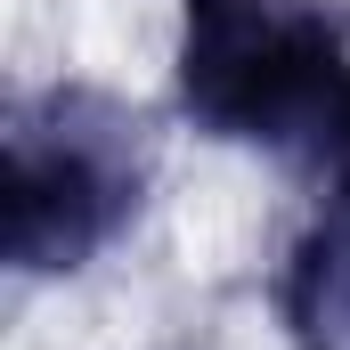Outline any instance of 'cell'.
I'll use <instances>...</instances> for the list:
<instances>
[{
	"mask_svg": "<svg viewBox=\"0 0 350 350\" xmlns=\"http://www.w3.org/2000/svg\"><path fill=\"white\" fill-rule=\"evenodd\" d=\"M285 326L301 350H350V163L285 261Z\"/></svg>",
	"mask_w": 350,
	"mask_h": 350,
	"instance_id": "3",
	"label": "cell"
},
{
	"mask_svg": "<svg viewBox=\"0 0 350 350\" xmlns=\"http://www.w3.org/2000/svg\"><path fill=\"white\" fill-rule=\"evenodd\" d=\"M147 187V131L98 90H49L8 114L0 245L16 269H82Z\"/></svg>",
	"mask_w": 350,
	"mask_h": 350,
	"instance_id": "1",
	"label": "cell"
},
{
	"mask_svg": "<svg viewBox=\"0 0 350 350\" xmlns=\"http://www.w3.org/2000/svg\"><path fill=\"white\" fill-rule=\"evenodd\" d=\"M342 41L310 0H179V98L204 131L293 147L342 114Z\"/></svg>",
	"mask_w": 350,
	"mask_h": 350,
	"instance_id": "2",
	"label": "cell"
},
{
	"mask_svg": "<svg viewBox=\"0 0 350 350\" xmlns=\"http://www.w3.org/2000/svg\"><path fill=\"white\" fill-rule=\"evenodd\" d=\"M334 155L350 163V82H342V114H334Z\"/></svg>",
	"mask_w": 350,
	"mask_h": 350,
	"instance_id": "4",
	"label": "cell"
}]
</instances>
